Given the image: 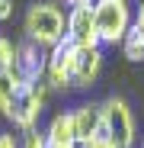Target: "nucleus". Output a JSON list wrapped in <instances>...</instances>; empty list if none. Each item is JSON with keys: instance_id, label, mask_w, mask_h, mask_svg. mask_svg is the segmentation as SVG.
<instances>
[{"instance_id": "1", "label": "nucleus", "mask_w": 144, "mask_h": 148, "mask_svg": "<svg viewBox=\"0 0 144 148\" xmlns=\"http://www.w3.org/2000/svg\"><path fill=\"white\" fill-rule=\"evenodd\" d=\"M22 32H26V42L39 45V48H55L64 32H67V10L58 3V0H35V3L26 7V16H22Z\"/></svg>"}, {"instance_id": "2", "label": "nucleus", "mask_w": 144, "mask_h": 148, "mask_svg": "<svg viewBox=\"0 0 144 148\" xmlns=\"http://www.w3.org/2000/svg\"><path fill=\"white\" fill-rule=\"evenodd\" d=\"M93 16H96L99 45H122V39L135 26L131 0H96L93 3Z\"/></svg>"}, {"instance_id": "3", "label": "nucleus", "mask_w": 144, "mask_h": 148, "mask_svg": "<svg viewBox=\"0 0 144 148\" xmlns=\"http://www.w3.org/2000/svg\"><path fill=\"white\" fill-rule=\"evenodd\" d=\"M48 84L45 81H35V84H26V81H19L16 87V97H13V106H10V122H13V129L16 132H29L39 126V119L45 113V103H48Z\"/></svg>"}, {"instance_id": "4", "label": "nucleus", "mask_w": 144, "mask_h": 148, "mask_svg": "<svg viewBox=\"0 0 144 148\" xmlns=\"http://www.w3.org/2000/svg\"><path fill=\"white\" fill-rule=\"evenodd\" d=\"M103 116H106V135L115 148H135L138 142V126H135V113L128 100L122 97H106L103 100Z\"/></svg>"}, {"instance_id": "5", "label": "nucleus", "mask_w": 144, "mask_h": 148, "mask_svg": "<svg viewBox=\"0 0 144 148\" xmlns=\"http://www.w3.org/2000/svg\"><path fill=\"white\" fill-rule=\"evenodd\" d=\"M74 61H77V48L67 39H61L55 48H48V61H45V84L48 90H70L74 87Z\"/></svg>"}, {"instance_id": "6", "label": "nucleus", "mask_w": 144, "mask_h": 148, "mask_svg": "<svg viewBox=\"0 0 144 148\" xmlns=\"http://www.w3.org/2000/svg\"><path fill=\"white\" fill-rule=\"evenodd\" d=\"M64 39L74 48H99V32H96L93 7H70L67 10V32Z\"/></svg>"}, {"instance_id": "7", "label": "nucleus", "mask_w": 144, "mask_h": 148, "mask_svg": "<svg viewBox=\"0 0 144 148\" xmlns=\"http://www.w3.org/2000/svg\"><path fill=\"white\" fill-rule=\"evenodd\" d=\"M74 116V129H77V142H90L96 135L106 132V116H103V103H93V100H83L70 110Z\"/></svg>"}, {"instance_id": "8", "label": "nucleus", "mask_w": 144, "mask_h": 148, "mask_svg": "<svg viewBox=\"0 0 144 148\" xmlns=\"http://www.w3.org/2000/svg\"><path fill=\"white\" fill-rule=\"evenodd\" d=\"M45 61H48V52L32 42H19L16 48V68L13 74L26 84H35V81H45Z\"/></svg>"}, {"instance_id": "9", "label": "nucleus", "mask_w": 144, "mask_h": 148, "mask_svg": "<svg viewBox=\"0 0 144 148\" xmlns=\"http://www.w3.org/2000/svg\"><path fill=\"white\" fill-rule=\"evenodd\" d=\"M103 45L99 48H77L74 61V90H90L103 74Z\"/></svg>"}, {"instance_id": "10", "label": "nucleus", "mask_w": 144, "mask_h": 148, "mask_svg": "<svg viewBox=\"0 0 144 148\" xmlns=\"http://www.w3.org/2000/svg\"><path fill=\"white\" fill-rule=\"evenodd\" d=\"M45 148H80L70 110H61V113H55L48 119V126H45Z\"/></svg>"}, {"instance_id": "11", "label": "nucleus", "mask_w": 144, "mask_h": 148, "mask_svg": "<svg viewBox=\"0 0 144 148\" xmlns=\"http://www.w3.org/2000/svg\"><path fill=\"white\" fill-rule=\"evenodd\" d=\"M16 87H19V77L13 71H0V116H10V106H13V97H16Z\"/></svg>"}, {"instance_id": "12", "label": "nucleus", "mask_w": 144, "mask_h": 148, "mask_svg": "<svg viewBox=\"0 0 144 148\" xmlns=\"http://www.w3.org/2000/svg\"><path fill=\"white\" fill-rule=\"evenodd\" d=\"M118 48H122V55H125L128 61H135V64L144 61V36H141L135 26H131V32L122 39V45H118Z\"/></svg>"}, {"instance_id": "13", "label": "nucleus", "mask_w": 144, "mask_h": 148, "mask_svg": "<svg viewBox=\"0 0 144 148\" xmlns=\"http://www.w3.org/2000/svg\"><path fill=\"white\" fill-rule=\"evenodd\" d=\"M16 48H19V42H13L10 36L0 32V71H13L16 68Z\"/></svg>"}, {"instance_id": "14", "label": "nucleus", "mask_w": 144, "mask_h": 148, "mask_svg": "<svg viewBox=\"0 0 144 148\" xmlns=\"http://www.w3.org/2000/svg\"><path fill=\"white\" fill-rule=\"evenodd\" d=\"M19 148H45V129H29V132H19Z\"/></svg>"}, {"instance_id": "15", "label": "nucleus", "mask_w": 144, "mask_h": 148, "mask_svg": "<svg viewBox=\"0 0 144 148\" xmlns=\"http://www.w3.org/2000/svg\"><path fill=\"white\" fill-rule=\"evenodd\" d=\"M80 148H115L112 142H109V135L103 132V135H96V138H90V142H83Z\"/></svg>"}, {"instance_id": "16", "label": "nucleus", "mask_w": 144, "mask_h": 148, "mask_svg": "<svg viewBox=\"0 0 144 148\" xmlns=\"http://www.w3.org/2000/svg\"><path fill=\"white\" fill-rule=\"evenodd\" d=\"M135 29L144 36V0H138V3H135Z\"/></svg>"}, {"instance_id": "17", "label": "nucleus", "mask_w": 144, "mask_h": 148, "mask_svg": "<svg viewBox=\"0 0 144 148\" xmlns=\"http://www.w3.org/2000/svg\"><path fill=\"white\" fill-rule=\"evenodd\" d=\"M0 148H19V135H13V132H0Z\"/></svg>"}, {"instance_id": "18", "label": "nucleus", "mask_w": 144, "mask_h": 148, "mask_svg": "<svg viewBox=\"0 0 144 148\" xmlns=\"http://www.w3.org/2000/svg\"><path fill=\"white\" fill-rule=\"evenodd\" d=\"M13 19V0H0V23Z\"/></svg>"}, {"instance_id": "19", "label": "nucleus", "mask_w": 144, "mask_h": 148, "mask_svg": "<svg viewBox=\"0 0 144 148\" xmlns=\"http://www.w3.org/2000/svg\"><path fill=\"white\" fill-rule=\"evenodd\" d=\"M58 3H64V7L70 10V7H93L96 0H58Z\"/></svg>"}, {"instance_id": "20", "label": "nucleus", "mask_w": 144, "mask_h": 148, "mask_svg": "<svg viewBox=\"0 0 144 148\" xmlns=\"http://www.w3.org/2000/svg\"><path fill=\"white\" fill-rule=\"evenodd\" d=\"M141 148H144V135H141Z\"/></svg>"}]
</instances>
